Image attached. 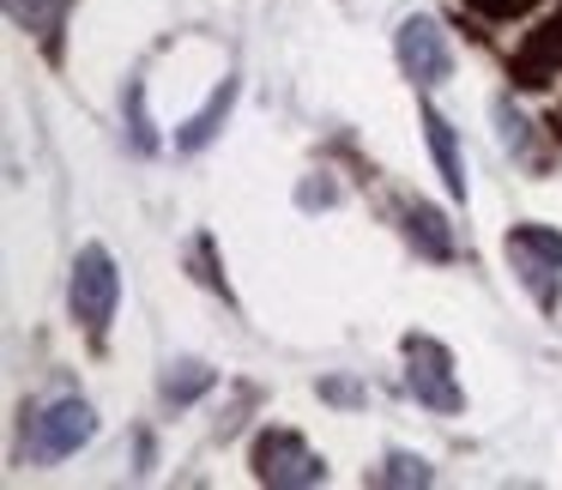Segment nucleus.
Returning <instances> with one entry per match:
<instances>
[{"mask_svg": "<svg viewBox=\"0 0 562 490\" xmlns=\"http://www.w3.org/2000/svg\"><path fill=\"white\" fill-rule=\"evenodd\" d=\"M393 49H400V67L417 79V86H441V79L453 74V55H448V37H441L436 19L412 13L400 25V37H393Z\"/></svg>", "mask_w": 562, "mask_h": 490, "instance_id": "obj_6", "label": "nucleus"}, {"mask_svg": "<svg viewBox=\"0 0 562 490\" xmlns=\"http://www.w3.org/2000/svg\"><path fill=\"white\" fill-rule=\"evenodd\" d=\"M508 267H514V279L532 291V303L544 309H557L562 303V231H550V224H514L508 231Z\"/></svg>", "mask_w": 562, "mask_h": 490, "instance_id": "obj_1", "label": "nucleus"}, {"mask_svg": "<svg viewBox=\"0 0 562 490\" xmlns=\"http://www.w3.org/2000/svg\"><path fill=\"white\" fill-rule=\"evenodd\" d=\"M91 436H98V412H91L86 400H55L31 417L25 448H31V460L55 466V460H67V454H79Z\"/></svg>", "mask_w": 562, "mask_h": 490, "instance_id": "obj_5", "label": "nucleus"}, {"mask_svg": "<svg viewBox=\"0 0 562 490\" xmlns=\"http://www.w3.org/2000/svg\"><path fill=\"white\" fill-rule=\"evenodd\" d=\"M562 67V13L557 19H544V25L532 31V37L520 43V55H514V67H508V79L520 91H538V86H550V74Z\"/></svg>", "mask_w": 562, "mask_h": 490, "instance_id": "obj_7", "label": "nucleus"}, {"mask_svg": "<svg viewBox=\"0 0 562 490\" xmlns=\"http://www.w3.org/2000/svg\"><path fill=\"white\" fill-rule=\"evenodd\" d=\"M127 134H134V152L158 146V134H151V122H146V91L139 86H127Z\"/></svg>", "mask_w": 562, "mask_h": 490, "instance_id": "obj_14", "label": "nucleus"}, {"mask_svg": "<svg viewBox=\"0 0 562 490\" xmlns=\"http://www.w3.org/2000/svg\"><path fill=\"white\" fill-rule=\"evenodd\" d=\"M405 388L429 412H460V381H453V352L429 333H405Z\"/></svg>", "mask_w": 562, "mask_h": 490, "instance_id": "obj_4", "label": "nucleus"}, {"mask_svg": "<svg viewBox=\"0 0 562 490\" xmlns=\"http://www.w3.org/2000/svg\"><path fill=\"white\" fill-rule=\"evenodd\" d=\"M7 7H13V19L25 31H37L43 43H55V31H61V19H67L74 0H7Z\"/></svg>", "mask_w": 562, "mask_h": 490, "instance_id": "obj_12", "label": "nucleus"}, {"mask_svg": "<svg viewBox=\"0 0 562 490\" xmlns=\"http://www.w3.org/2000/svg\"><path fill=\"white\" fill-rule=\"evenodd\" d=\"M248 460H255V478H260V485H279V490L327 485V460H321V454L308 448L296 430H260L255 448H248Z\"/></svg>", "mask_w": 562, "mask_h": 490, "instance_id": "obj_3", "label": "nucleus"}, {"mask_svg": "<svg viewBox=\"0 0 562 490\" xmlns=\"http://www.w3.org/2000/svg\"><path fill=\"white\" fill-rule=\"evenodd\" d=\"M472 13H484V19H520L526 7H538V0H465Z\"/></svg>", "mask_w": 562, "mask_h": 490, "instance_id": "obj_15", "label": "nucleus"}, {"mask_svg": "<svg viewBox=\"0 0 562 490\" xmlns=\"http://www.w3.org/2000/svg\"><path fill=\"white\" fill-rule=\"evenodd\" d=\"M67 303H74V321L91 333V339H103L115 321V303H122V272H115L110 248L103 243H86L74 260V279H67Z\"/></svg>", "mask_w": 562, "mask_h": 490, "instance_id": "obj_2", "label": "nucleus"}, {"mask_svg": "<svg viewBox=\"0 0 562 490\" xmlns=\"http://www.w3.org/2000/svg\"><path fill=\"white\" fill-rule=\"evenodd\" d=\"M424 140H429V158H436L441 182H448L453 200H465V164H460V140H453L448 115L441 110H424Z\"/></svg>", "mask_w": 562, "mask_h": 490, "instance_id": "obj_8", "label": "nucleus"}, {"mask_svg": "<svg viewBox=\"0 0 562 490\" xmlns=\"http://www.w3.org/2000/svg\"><path fill=\"white\" fill-rule=\"evenodd\" d=\"M375 485H429V460L424 454H387V466L375 472Z\"/></svg>", "mask_w": 562, "mask_h": 490, "instance_id": "obj_13", "label": "nucleus"}, {"mask_svg": "<svg viewBox=\"0 0 562 490\" xmlns=\"http://www.w3.org/2000/svg\"><path fill=\"white\" fill-rule=\"evenodd\" d=\"M405 236H412L429 260H453V255H460V248H453L448 219H441L436 207H424V200H417V207H405Z\"/></svg>", "mask_w": 562, "mask_h": 490, "instance_id": "obj_9", "label": "nucleus"}, {"mask_svg": "<svg viewBox=\"0 0 562 490\" xmlns=\"http://www.w3.org/2000/svg\"><path fill=\"white\" fill-rule=\"evenodd\" d=\"M333 200H339L333 182H303V207H333Z\"/></svg>", "mask_w": 562, "mask_h": 490, "instance_id": "obj_16", "label": "nucleus"}, {"mask_svg": "<svg viewBox=\"0 0 562 490\" xmlns=\"http://www.w3.org/2000/svg\"><path fill=\"white\" fill-rule=\"evenodd\" d=\"M231 103H236V79H224V86L212 91L206 110H200L194 122L182 127V134H176V146H182V152H206L212 140H218V127H224V115H231Z\"/></svg>", "mask_w": 562, "mask_h": 490, "instance_id": "obj_10", "label": "nucleus"}, {"mask_svg": "<svg viewBox=\"0 0 562 490\" xmlns=\"http://www.w3.org/2000/svg\"><path fill=\"white\" fill-rule=\"evenodd\" d=\"M206 388H212V369L200 364V357H182V364H170V369H164V400H176V405L200 400Z\"/></svg>", "mask_w": 562, "mask_h": 490, "instance_id": "obj_11", "label": "nucleus"}]
</instances>
